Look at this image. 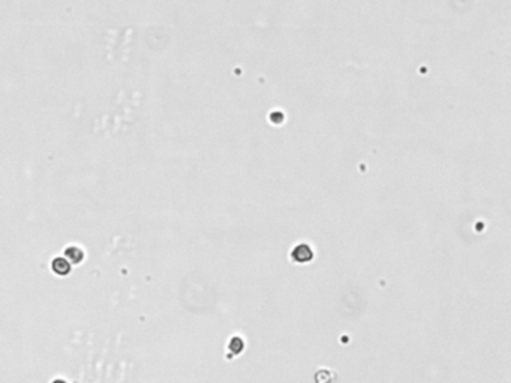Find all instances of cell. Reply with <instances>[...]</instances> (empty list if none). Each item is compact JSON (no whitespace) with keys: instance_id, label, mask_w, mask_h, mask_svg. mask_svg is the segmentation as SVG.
Returning a JSON list of instances; mask_svg holds the SVG:
<instances>
[{"instance_id":"cell-1","label":"cell","mask_w":511,"mask_h":383,"mask_svg":"<svg viewBox=\"0 0 511 383\" xmlns=\"http://www.w3.org/2000/svg\"><path fill=\"white\" fill-rule=\"evenodd\" d=\"M53 270L56 274H60V276H65L71 271V267L69 263L65 260V259H54L53 260Z\"/></svg>"}]
</instances>
